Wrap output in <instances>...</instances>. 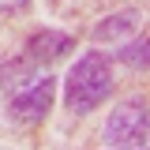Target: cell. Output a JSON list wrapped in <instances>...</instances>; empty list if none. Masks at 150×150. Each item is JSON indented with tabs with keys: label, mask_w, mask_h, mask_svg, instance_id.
<instances>
[{
	"label": "cell",
	"mask_w": 150,
	"mask_h": 150,
	"mask_svg": "<svg viewBox=\"0 0 150 150\" xmlns=\"http://www.w3.org/2000/svg\"><path fill=\"white\" fill-rule=\"evenodd\" d=\"M112 90V64L105 53H83L75 60V68L68 71V83H64V101H68V109L71 112H90L94 105H101Z\"/></svg>",
	"instance_id": "1"
},
{
	"label": "cell",
	"mask_w": 150,
	"mask_h": 150,
	"mask_svg": "<svg viewBox=\"0 0 150 150\" xmlns=\"http://www.w3.org/2000/svg\"><path fill=\"white\" fill-rule=\"evenodd\" d=\"M150 131V109L143 98H128L120 101L116 109L109 112L105 128H101V139L109 146H124V150H135Z\"/></svg>",
	"instance_id": "2"
},
{
	"label": "cell",
	"mask_w": 150,
	"mask_h": 150,
	"mask_svg": "<svg viewBox=\"0 0 150 150\" xmlns=\"http://www.w3.org/2000/svg\"><path fill=\"white\" fill-rule=\"evenodd\" d=\"M53 90H56V79L45 71L41 79L26 83L23 90H15L8 98V116L15 124H38V120H45L49 109H53Z\"/></svg>",
	"instance_id": "3"
},
{
	"label": "cell",
	"mask_w": 150,
	"mask_h": 150,
	"mask_svg": "<svg viewBox=\"0 0 150 150\" xmlns=\"http://www.w3.org/2000/svg\"><path fill=\"white\" fill-rule=\"evenodd\" d=\"M71 49H75L71 34H64V30H38V34L26 38L23 56H30L38 68H49V64H56V60H64Z\"/></svg>",
	"instance_id": "4"
},
{
	"label": "cell",
	"mask_w": 150,
	"mask_h": 150,
	"mask_svg": "<svg viewBox=\"0 0 150 150\" xmlns=\"http://www.w3.org/2000/svg\"><path fill=\"white\" fill-rule=\"evenodd\" d=\"M139 23H143V15L135 8H124L116 15H105L90 30V38L94 41H105V45H124V41H131V38L139 34Z\"/></svg>",
	"instance_id": "5"
},
{
	"label": "cell",
	"mask_w": 150,
	"mask_h": 150,
	"mask_svg": "<svg viewBox=\"0 0 150 150\" xmlns=\"http://www.w3.org/2000/svg\"><path fill=\"white\" fill-rule=\"evenodd\" d=\"M120 60L135 71H150V38H135L120 45Z\"/></svg>",
	"instance_id": "6"
},
{
	"label": "cell",
	"mask_w": 150,
	"mask_h": 150,
	"mask_svg": "<svg viewBox=\"0 0 150 150\" xmlns=\"http://www.w3.org/2000/svg\"><path fill=\"white\" fill-rule=\"evenodd\" d=\"M26 4H30V0H0V11H4V15H11V11H23Z\"/></svg>",
	"instance_id": "7"
}]
</instances>
